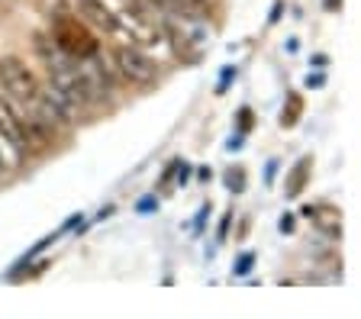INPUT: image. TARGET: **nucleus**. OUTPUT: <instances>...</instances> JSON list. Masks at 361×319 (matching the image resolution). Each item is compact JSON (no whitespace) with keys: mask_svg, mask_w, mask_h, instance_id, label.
<instances>
[{"mask_svg":"<svg viewBox=\"0 0 361 319\" xmlns=\"http://www.w3.org/2000/svg\"><path fill=\"white\" fill-rule=\"evenodd\" d=\"M0 87L10 94L13 104H20L23 110H32V113H36V106L45 97V87L36 77V71L23 58H16V55H4L0 58Z\"/></svg>","mask_w":361,"mask_h":319,"instance_id":"f257e3e1","label":"nucleus"},{"mask_svg":"<svg viewBox=\"0 0 361 319\" xmlns=\"http://www.w3.org/2000/svg\"><path fill=\"white\" fill-rule=\"evenodd\" d=\"M52 39L59 42L61 52L78 58V61L97 58V52H100L97 36L90 32V26L84 23L81 16H59L52 26Z\"/></svg>","mask_w":361,"mask_h":319,"instance_id":"f03ea898","label":"nucleus"},{"mask_svg":"<svg viewBox=\"0 0 361 319\" xmlns=\"http://www.w3.org/2000/svg\"><path fill=\"white\" fill-rule=\"evenodd\" d=\"M113 65H116L123 81L129 84H152L158 77V65L139 46H126V42L116 46L113 49Z\"/></svg>","mask_w":361,"mask_h":319,"instance_id":"7ed1b4c3","label":"nucleus"},{"mask_svg":"<svg viewBox=\"0 0 361 319\" xmlns=\"http://www.w3.org/2000/svg\"><path fill=\"white\" fill-rule=\"evenodd\" d=\"M78 16H81L87 26L106 32V36H116V32H120V26H123L120 16L113 13L104 0H78Z\"/></svg>","mask_w":361,"mask_h":319,"instance_id":"20e7f679","label":"nucleus"},{"mask_svg":"<svg viewBox=\"0 0 361 319\" xmlns=\"http://www.w3.org/2000/svg\"><path fill=\"white\" fill-rule=\"evenodd\" d=\"M0 132L10 136L13 142H20L23 149L30 145V120L23 110H16L10 97H0Z\"/></svg>","mask_w":361,"mask_h":319,"instance_id":"39448f33","label":"nucleus"},{"mask_svg":"<svg viewBox=\"0 0 361 319\" xmlns=\"http://www.w3.org/2000/svg\"><path fill=\"white\" fill-rule=\"evenodd\" d=\"M303 216L307 220H313L319 229H326V232H332V236H338V229H342V213L336 210V206H303Z\"/></svg>","mask_w":361,"mask_h":319,"instance_id":"423d86ee","label":"nucleus"},{"mask_svg":"<svg viewBox=\"0 0 361 319\" xmlns=\"http://www.w3.org/2000/svg\"><path fill=\"white\" fill-rule=\"evenodd\" d=\"M310 171H313V158H310V155L297 158V165L290 168V177H287V187H284L287 197H300L307 181H310Z\"/></svg>","mask_w":361,"mask_h":319,"instance_id":"0eeeda50","label":"nucleus"},{"mask_svg":"<svg viewBox=\"0 0 361 319\" xmlns=\"http://www.w3.org/2000/svg\"><path fill=\"white\" fill-rule=\"evenodd\" d=\"M300 113H303V97L300 94H290L287 97V104H284V110H281V126H297V120H300Z\"/></svg>","mask_w":361,"mask_h":319,"instance_id":"6e6552de","label":"nucleus"},{"mask_svg":"<svg viewBox=\"0 0 361 319\" xmlns=\"http://www.w3.org/2000/svg\"><path fill=\"white\" fill-rule=\"evenodd\" d=\"M252 268H255V251H245V255H239L233 265V274L235 277H245V274H252Z\"/></svg>","mask_w":361,"mask_h":319,"instance_id":"1a4fd4ad","label":"nucleus"},{"mask_svg":"<svg viewBox=\"0 0 361 319\" xmlns=\"http://www.w3.org/2000/svg\"><path fill=\"white\" fill-rule=\"evenodd\" d=\"M226 187L233 190V194H242V190H245V168H233V171L226 175Z\"/></svg>","mask_w":361,"mask_h":319,"instance_id":"9d476101","label":"nucleus"},{"mask_svg":"<svg viewBox=\"0 0 361 319\" xmlns=\"http://www.w3.org/2000/svg\"><path fill=\"white\" fill-rule=\"evenodd\" d=\"M278 171H281V161L278 158H268V161H264V184H268V187L278 181Z\"/></svg>","mask_w":361,"mask_h":319,"instance_id":"9b49d317","label":"nucleus"},{"mask_svg":"<svg viewBox=\"0 0 361 319\" xmlns=\"http://www.w3.org/2000/svg\"><path fill=\"white\" fill-rule=\"evenodd\" d=\"M235 120H239V132L245 136V132L252 130V120H255V116H252V110H248V106H242L239 113H235Z\"/></svg>","mask_w":361,"mask_h":319,"instance_id":"f8f14e48","label":"nucleus"},{"mask_svg":"<svg viewBox=\"0 0 361 319\" xmlns=\"http://www.w3.org/2000/svg\"><path fill=\"white\" fill-rule=\"evenodd\" d=\"M229 81H235V65L223 68V75H219V84H216V94H223L226 87H229Z\"/></svg>","mask_w":361,"mask_h":319,"instance_id":"ddd939ff","label":"nucleus"},{"mask_svg":"<svg viewBox=\"0 0 361 319\" xmlns=\"http://www.w3.org/2000/svg\"><path fill=\"white\" fill-rule=\"evenodd\" d=\"M229 223H233V210H229V213L223 216V220H219V232H216L219 242H226V236H229Z\"/></svg>","mask_w":361,"mask_h":319,"instance_id":"4468645a","label":"nucleus"},{"mask_svg":"<svg viewBox=\"0 0 361 319\" xmlns=\"http://www.w3.org/2000/svg\"><path fill=\"white\" fill-rule=\"evenodd\" d=\"M226 149H229V152H239V149H242V132H235V136H229V142H226Z\"/></svg>","mask_w":361,"mask_h":319,"instance_id":"2eb2a0df","label":"nucleus"},{"mask_svg":"<svg viewBox=\"0 0 361 319\" xmlns=\"http://www.w3.org/2000/svg\"><path fill=\"white\" fill-rule=\"evenodd\" d=\"M293 223H297L293 216H281V232H287V236H290V232H293Z\"/></svg>","mask_w":361,"mask_h":319,"instance_id":"dca6fc26","label":"nucleus"},{"mask_svg":"<svg viewBox=\"0 0 361 319\" xmlns=\"http://www.w3.org/2000/svg\"><path fill=\"white\" fill-rule=\"evenodd\" d=\"M281 7H284V4H281V0H274V7H271V16H268V23H278V20H281Z\"/></svg>","mask_w":361,"mask_h":319,"instance_id":"f3484780","label":"nucleus"},{"mask_svg":"<svg viewBox=\"0 0 361 319\" xmlns=\"http://www.w3.org/2000/svg\"><path fill=\"white\" fill-rule=\"evenodd\" d=\"M323 81H326L323 75H313V77H307V87H323Z\"/></svg>","mask_w":361,"mask_h":319,"instance_id":"a211bd4d","label":"nucleus"},{"mask_svg":"<svg viewBox=\"0 0 361 319\" xmlns=\"http://www.w3.org/2000/svg\"><path fill=\"white\" fill-rule=\"evenodd\" d=\"M197 177H200V181H210V168H200V171H197Z\"/></svg>","mask_w":361,"mask_h":319,"instance_id":"6ab92c4d","label":"nucleus"},{"mask_svg":"<svg viewBox=\"0 0 361 319\" xmlns=\"http://www.w3.org/2000/svg\"><path fill=\"white\" fill-rule=\"evenodd\" d=\"M338 4H342V0H323V7H326V10H336Z\"/></svg>","mask_w":361,"mask_h":319,"instance_id":"aec40b11","label":"nucleus"},{"mask_svg":"<svg viewBox=\"0 0 361 319\" xmlns=\"http://www.w3.org/2000/svg\"><path fill=\"white\" fill-rule=\"evenodd\" d=\"M0 171H4V165H0Z\"/></svg>","mask_w":361,"mask_h":319,"instance_id":"412c9836","label":"nucleus"}]
</instances>
